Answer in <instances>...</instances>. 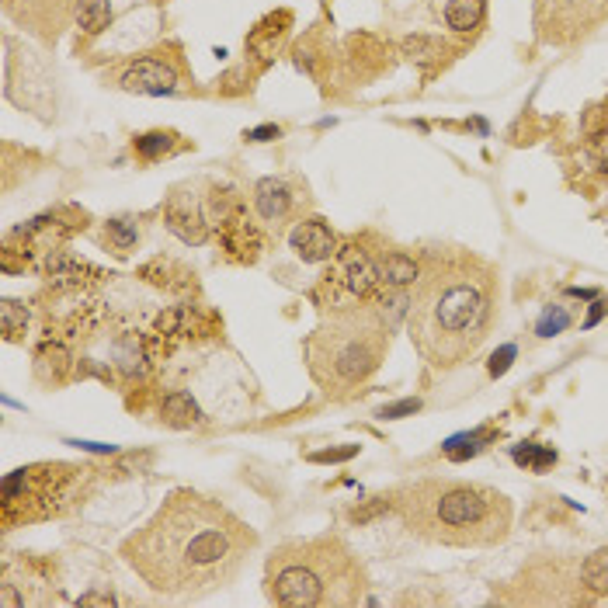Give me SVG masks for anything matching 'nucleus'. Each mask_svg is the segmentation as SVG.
Listing matches in <instances>:
<instances>
[{
	"instance_id": "nucleus-20",
	"label": "nucleus",
	"mask_w": 608,
	"mask_h": 608,
	"mask_svg": "<svg viewBox=\"0 0 608 608\" xmlns=\"http://www.w3.org/2000/svg\"><path fill=\"white\" fill-rule=\"evenodd\" d=\"M174 133H164V129H153V133H143V136H136L133 139V150H136V157L139 160H146V164H157V160H164V157H171L174 153Z\"/></svg>"
},
{
	"instance_id": "nucleus-22",
	"label": "nucleus",
	"mask_w": 608,
	"mask_h": 608,
	"mask_svg": "<svg viewBox=\"0 0 608 608\" xmlns=\"http://www.w3.org/2000/svg\"><path fill=\"white\" fill-rule=\"evenodd\" d=\"M0 331H4L7 341H21L28 331V306L18 303V299H4L0 303Z\"/></svg>"
},
{
	"instance_id": "nucleus-12",
	"label": "nucleus",
	"mask_w": 608,
	"mask_h": 608,
	"mask_svg": "<svg viewBox=\"0 0 608 608\" xmlns=\"http://www.w3.org/2000/svg\"><path fill=\"white\" fill-rule=\"evenodd\" d=\"M372 258H376L379 268V282L383 289H414V282L421 278V258H414L404 247H390V244H376L372 247Z\"/></svg>"
},
{
	"instance_id": "nucleus-8",
	"label": "nucleus",
	"mask_w": 608,
	"mask_h": 608,
	"mask_svg": "<svg viewBox=\"0 0 608 608\" xmlns=\"http://www.w3.org/2000/svg\"><path fill=\"white\" fill-rule=\"evenodd\" d=\"M608 21V0H536V32L546 46H574Z\"/></svg>"
},
{
	"instance_id": "nucleus-25",
	"label": "nucleus",
	"mask_w": 608,
	"mask_h": 608,
	"mask_svg": "<svg viewBox=\"0 0 608 608\" xmlns=\"http://www.w3.org/2000/svg\"><path fill=\"white\" fill-rule=\"evenodd\" d=\"M417 410H421V400H400V404H390V407H383L379 410V417L383 421H400V417H414Z\"/></svg>"
},
{
	"instance_id": "nucleus-7",
	"label": "nucleus",
	"mask_w": 608,
	"mask_h": 608,
	"mask_svg": "<svg viewBox=\"0 0 608 608\" xmlns=\"http://www.w3.org/2000/svg\"><path fill=\"white\" fill-rule=\"evenodd\" d=\"M112 84L129 94H181L188 87V67L178 46H157L126 60L112 73Z\"/></svg>"
},
{
	"instance_id": "nucleus-15",
	"label": "nucleus",
	"mask_w": 608,
	"mask_h": 608,
	"mask_svg": "<svg viewBox=\"0 0 608 608\" xmlns=\"http://www.w3.org/2000/svg\"><path fill=\"white\" fill-rule=\"evenodd\" d=\"M577 574H581V588L588 595V602L608 598V546H598L588 556H581Z\"/></svg>"
},
{
	"instance_id": "nucleus-4",
	"label": "nucleus",
	"mask_w": 608,
	"mask_h": 608,
	"mask_svg": "<svg viewBox=\"0 0 608 608\" xmlns=\"http://www.w3.org/2000/svg\"><path fill=\"white\" fill-rule=\"evenodd\" d=\"M393 320L383 310V289L365 303L338 306L306 334L303 362L313 386L331 400H348L383 369Z\"/></svg>"
},
{
	"instance_id": "nucleus-17",
	"label": "nucleus",
	"mask_w": 608,
	"mask_h": 608,
	"mask_svg": "<svg viewBox=\"0 0 608 608\" xmlns=\"http://www.w3.org/2000/svg\"><path fill=\"white\" fill-rule=\"evenodd\" d=\"M136 240H139V226H136V219H126V216L108 219L105 230H101V244H105L112 254H119V258H126V254L133 251Z\"/></svg>"
},
{
	"instance_id": "nucleus-32",
	"label": "nucleus",
	"mask_w": 608,
	"mask_h": 608,
	"mask_svg": "<svg viewBox=\"0 0 608 608\" xmlns=\"http://www.w3.org/2000/svg\"><path fill=\"white\" fill-rule=\"evenodd\" d=\"M608 310V303H595V310H591V317L584 320V327H591V324H598V320H602V313Z\"/></svg>"
},
{
	"instance_id": "nucleus-24",
	"label": "nucleus",
	"mask_w": 608,
	"mask_h": 608,
	"mask_svg": "<svg viewBox=\"0 0 608 608\" xmlns=\"http://www.w3.org/2000/svg\"><path fill=\"white\" fill-rule=\"evenodd\" d=\"M581 133L588 139L608 133V101H605V105H595V108H588V112H584Z\"/></svg>"
},
{
	"instance_id": "nucleus-26",
	"label": "nucleus",
	"mask_w": 608,
	"mask_h": 608,
	"mask_svg": "<svg viewBox=\"0 0 608 608\" xmlns=\"http://www.w3.org/2000/svg\"><path fill=\"white\" fill-rule=\"evenodd\" d=\"M567 324H570V313L556 306V317H553V313H546V320L539 324V334H542V338H553V334H560Z\"/></svg>"
},
{
	"instance_id": "nucleus-23",
	"label": "nucleus",
	"mask_w": 608,
	"mask_h": 608,
	"mask_svg": "<svg viewBox=\"0 0 608 608\" xmlns=\"http://www.w3.org/2000/svg\"><path fill=\"white\" fill-rule=\"evenodd\" d=\"M515 463L518 466H529L532 473H542L556 463V452L553 449H542V445L529 442V445H518L515 449Z\"/></svg>"
},
{
	"instance_id": "nucleus-11",
	"label": "nucleus",
	"mask_w": 608,
	"mask_h": 608,
	"mask_svg": "<svg viewBox=\"0 0 608 608\" xmlns=\"http://www.w3.org/2000/svg\"><path fill=\"white\" fill-rule=\"evenodd\" d=\"M164 223L174 237H181L185 244H205L209 240V212L202 209V202L195 199V192H174L164 205Z\"/></svg>"
},
{
	"instance_id": "nucleus-5",
	"label": "nucleus",
	"mask_w": 608,
	"mask_h": 608,
	"mask_svg": "<svg viewBox=\"0 0 608 608\" xmlns=\"http://www.w3.org/2000/svg\"><path fill=\"white\" fill-rule=\"evenodd\" d=\"M369 574L341 536L289 539L265 560V595L282 608H355Z\"/></svg>"
},
{
	"instance_id": "nucleus-10",
	"label": "nucleus",
	"mask_w": 608,
	"mask_h": 608,
	"mask_svg": "<svg viewBox=\"0 0 608 608\" xmlns=\"http://www.w3.org/2000/svg\"><path fill=\"white\" fill-rule=\"evenodd\" d=\"M289 247L306 265H331L341 251V240L324 216H299L289 230Z\"/></svg>"
},
{
	"instance_id": "nucleus-19",
	"label": "nucleus",
	"mask_w": 608,
	"mask_h": 608,
	"mask_svg": "<svg viewBox=\"0 0 608 608\" xmlns=\"http://www.w3.org/2000/svg\"><path fill=\"white\" fill-rule=\"evenodd\" d=\"M112 25V0H77V28L84 35H101Z\"/></svg>"
},
{
	"instance_id": "nucleus-3",
	"label": "nucleus",
	"mask_w": 608,
	"mask_h": 608,
	"mask_svg": "<svg viewBox=\"0 0 608 608\" xmlns=\"http://www.w3.org/2000/svg\"><path fill=\"white\" fill-rule=\"evenodd\" d=\"M386 501L410 536L449 549L501 546L515 525V504L508 494L456 476H421L400 483Z\"/></svg>"
},
{
	"instance_id": "nucleus-2",
	"label": "nucleus",
	"mask_w": 608,
	"mask_h": 608,
	"mask_svg": "<svg viewBox=\"0 0 608 608\" xmlns=\"http://www.w3.org/2000/svg\"><path fill=\"white\" fill-rule=\"evenodd\" d=\"M501 313V275L473 251H435L421 258L410 292L407 334L431 369H459L487 344Z\"/></svg>"
},
{
	"instance_id": "nucleus-29",
	"label": "nucleus",
	"mask_w": 608,
	"mask_h": 608,
	"mask_svg": "<svg viewBox=\"0 0 608 608\" xmlns=\"http://www.w3.org/2000/svg\"><path fill=\"white\" fill-rule=\"evenodd\" d=\"M278 136H282V129L278 126H261V129H251V133H247L251 143H265V139H278Z\"/></svg>"
},
{
	"instance_id": "nucleus-9",
	"label": "nucleus",
	"mask_w": 608,
	"mask_h": 608,
	"mask_svg": "<svg viewBox=\"0 0 608 608\" xmlns=\"http://www.w3.org/2000/svg\"><path fill=\"white\" fill-rule=\"evenodd\" d=\"M251 212L268 230H282L299 219V192L285 178H261L251 188Z\"/></svg>"
},
{
	"instance_id": "nucleus-16",
	"label": "nucleus",
	"mask_w": 608,
	"mask_h": 608,
	"mask_svg": "<svg viewBox=\"0 0 608 608\" xmlns=\"http://www.w3.org/2000/svg\"><path fill=\"white\" fill-rule=\"evenodd\" d=\"M483 14H487V0H445V28L456 35H470L483 25Z\"/></svg>"
},
{
	"instance_id": "nucleus-1",
	"label": "nucleus",
	"mask_w": 608,
	"mask_h": 608,
	"mask_svg": "<svg viewBox=\"0 0 608 608\" xmlns=\"http://www.w3.org/2000/svg\"><path fill=\"white\" fill-rule=\"evenodd\" d=\"M258 546V532L230 504L202 490L174 487L122 539L119 556L153 595L199 602L233 588Z\"/></svg>"
},
{
	"instance_id": "nucleus-21",
	"label": "nucleus",
	"mask_w": 608,
	"mask_h": 608,
	"mask_svg": "<svg viewBox=\"0 0 608 608\" xmlns=\"http://www.w3.org/2000/svg\"><path fill=\"white\" fill-rule=\"evenodd\" d=\"M494 438H497L494 428H480V431H473V435L452 438V442L445 445V456H449L452 463H463V459L476 456L480 449H487V442H494Z\"/></svg>"
},
{
	"instance_id": "nucleus-14",
	"label": "nucleus",
	"mask_w": 608,
	"mask_h": 608,
	"mask_svg": "<svg viewBox=\"0 0 608 608\" xmlns=\"http://www.w3.org/2000/svg\"><path fill=\"white\" fill-rule=\"evenodd\" d=\"M289 25H292V14L289 11L271 14V18H265L251 35H247V49H251L258 60H271V56L278 53V46H282Z\"/></svg>"
},
{
	"instance_id": "nucleus-6",
	"label": "nucleus",
	"mask_w": 608,
	"mask_h": 608,
	"mask_svg": "<svg viewBox=\"0 0 608 608\" xmlns=\"http://www.w3.org/2000/svg\"><path fill=\"white\" fill-rule=\"evenodd\" d=\"M105 480L94 463H28L7 473L0 483V529H28V525L56 522L77 511Z\"/></svg>"
},
{
	"instance_id": "nucleus-28",
	"label": "nucleus",
	"mask_w": 608,
	"mask_h": 608,
	"mask_svg": "<svg viewBox=\"0 0 608 608\" xmlns=\"http://www.w3.org/2000/svg\"><path fill=\"white\" fill-rule=\"evenodd\" d=\"M591 153H595V164H598V171L608 174V133H602V136H595V139H591Z\"/></svg>"
},
{
	"instance_id": "nucleus-31",
	"label": "nucleus",
	"mask_w": 608,
	"mask_h": 608,
	"mask_svg": "<svg viewBox=\"0 0 608 608\" xmlns=\"http://www.w3.org/2000/svg\"><path fill=\"white\" fill-rule=\"evenodd\" d=\"M80 605H112V595H84Z\"/></svg>"
},
{
	"instance_id": "nucleus-18",
	"label": "nucleus",
	"mask_w": 608,
	"mask_h": 608,
	"mask_svg": "<svg viewBox=\"0 0 608 608\" xmlns=\"http://www.w3.org/2000/svg\"><path fill=\"white\" fill-rule=\"evenodd\" d=\"M445 49L449 46H445L438 35H410V39H404V56L410 63H417V67H435V63H442Z\"/></svg>"
},
{
	"instance_id": "nucleus-30",
	"label": "nucleus",
	"mask_w": 608,
	"mask_h": 608,
	"mask_svg": "<svg viewBox=\"0 0 608 608\" xmlns=\"http://www.w3.org/2000/svg\"><path fill=\"white\" fill-rule=\"evenodd\" d=\"M508 358H515V348H511V344L501 351V355H494V365H490V372H494V376H501V372L508 369Z\"/></svg>"
},
{
	"instance_id": "nucleus-13",
	"label": "nucleus",
	"mask_w": 608,
	"mask_h": 608,
	"mask_svg": "<svg viewBox=\"0 0 608 608\" xmlns=\"http://www.w3.org/2000/svg\"><path fill=\"white\" fill-rule=\"evenodd\" d=\"M157 417H160V424H167V428H199L205 421L199 404L192 400V393H185V390L164 393V400L157 404Z\"/></svg>"
},
{
	"instance_id": "nucleus-27",
	"label": "nucleus",
	"mask_w": 608,
	"mask_h": 608,
	"mask_svg": "<svg viewBox=\"0 0 608 608\" xmlns=\"http://www.w3.org/2000/svg\"><path fill=\"white\" fill-rule=\"evenodd\" d=\"M358 452V445H348V449H331V452H313V463H344Z\"/></svg>"
}]
</instances>
